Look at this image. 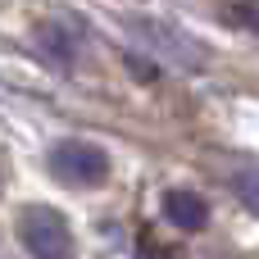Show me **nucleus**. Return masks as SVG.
<instances>
[{
	"label": "nucleus",
	"instance_id": "f257e3e1",
	"mask_svg": "<svg viewBox=\"0 0 259 259\" xmlns=\"http://www.w3.org/2000/svg\"><path fill=\"white\" fill-rule=\"evenodd\" d=\"M18 237L27 246L32 259H73L77 246H73V228L64 223V214L46 209V205H27L18 209Z\"/></svg>",
	"mask_w": 259,
	"mask_h": 259
},
{
	"label": "nucleus",
	"instance_id": "7ed1b4c3",
	"mask_svg": "<svg viewBox=\"0 0 259 259\" xmlns=\"http://www.w3.org/2000/svg\"><path fill=\"white\" fill-rule=\"evenodd\" d=\"M132 32H137L141 41H150V46H155L164 59H173L178 68H205V46L191 41L182 27L159 23V18H132Z\"/></svg>",
	"mask_w": 259,
	"mask_h": 259
},
{
	"label": "nucleus",
	"instance_id": "39448f33",
	"mask_svg": "<svg viewBox=\"0 0 259 259\" xmlns=\"http://www.w3.org/2000/svg\"><path fill=\"white\" fill-rule=\"evenodd\" d=\"M36 50H41V59H46V64H55V68H73L77 41L64 32V23H59V18H50V23H41V27H36Z\"/></svg>",
	"mask_w": 259,
	"mask_h": 259
},
{
	"label": "nucleus",
	"instance_id": "423d86ee",
	"mask_svg": "<svg viewBox=\"0 0 259 259\" xmlns=\"http://www.w3.org/2000/svg\"><path fill=\"white\" fill-rule=\"evenodd\" d=\"M232 187H237L241 205H246V209L259 219V168H246V173H237V178H232Z\"/></svg>",
	"mask_w": 259,
	"mask_h": 259
},
{
	"label": "nucleus",
	"instance_id": "f03ea898",
	"mask_svg": "<svg viewBox=\"0 0 259 259\" xmlns=\"http://www.w3.org/2000/svg\"><path fill=\"white\" fill-rule=\"evenodd\" d=\"M50 168L68 187H100L109 178V155L91 141H59L50 150Z\"/></svg>",
	"mask_w": 259,
	"mask_h": 259
},
{
	"label": "nucleus",
	"instance_id": "20e7f679",
	"mask_svg": "<svg viewBox=\"0 0 259 259\" xmlns=\"http://www.w3.org/2000/svg\"><path fill=\"white\" fill-rule=\"evenodd\" d=\"M164 219L178 228V232H200L209 223V205L196 196V191H168L164 196Z\"/></svg>",
	"mask_w": 259,
	"mask_h": 259
}]
</instances>
